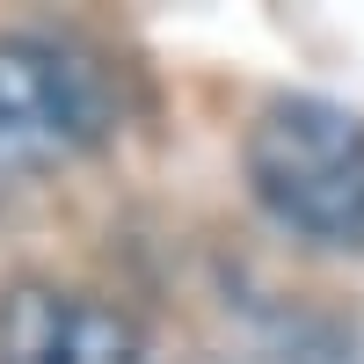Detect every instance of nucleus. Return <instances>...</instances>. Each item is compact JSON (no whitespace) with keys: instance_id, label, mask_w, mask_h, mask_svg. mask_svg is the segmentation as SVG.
<instances>
[{"instance_id":"7ed1b4c3","label":"nucleus","mask_w":364,"mask_h":364,"mask_svg":"<svg viewBox=\"0 0 364 364\" xmlns=\"http://www.w3.org/2000/svg\"><path fill=\"white\" fill-rule=\"evenodd\" d=\"M0 364H146L139 328L66 284H8L0 291Z\"/></svg>"},{"instance_id":"f03ea898","label":"nucleus","mask_w":364,"mask_h":364,"mask_svg":"<svg viewBox=\"0 0 364 364\" xmlns=\"http://www.w3.org/2000/svg\"><path fill=\"white\" fill-rule=\"evenodd\" d=\"M117 124L109 73L66 37H0V175H51Z\"/></svg>"},{"instance_id":"f257e3e1","label":"nucleus","mask_w":364,"mask_h":364,"mask_svg":"<svg viewBox=\"0 0 364 364\" xmlns=\"http://www.w3.org/2000/svg\"><path fill=\"white\" fill-rule=\"evenodd\" d=\"M248 182L299 240L364 248V117L328 95H277L248 124Z\"/></svg>"}]
</instances>
